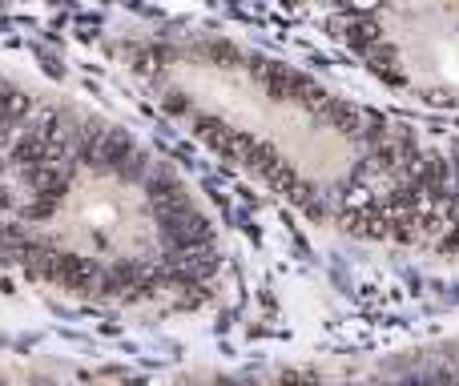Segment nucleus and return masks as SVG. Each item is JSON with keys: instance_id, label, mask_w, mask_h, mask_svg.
<instances>
[{"instance_id": "f257e3e1", "label": "nucleus", "mask_w": 459, "mask_h": 386, "mask_svg": "<svg viewBox=\"0 0 459 386\" xmlns=\"http://www.w3.org/2000/svg\"><path fill=\"white\" fill-rule=\"evenodd\" d=\"M9 229L33 262L89 282H137L194 254L201 225L162 165L89 121L28 125L4 189Z\"/></svg>"}, {"instance_id": "f03ea898", "label": "nucleus", "mask_w": 459, "mask_h": 386, "mask_svg": "<svg viewBox=\"0 0 459 386\" xmlns=\"http://www.w3.org/2000/svg\"><path fill=\"white\" fill-rule=\"evenodd\" d=\"M343 25L383 81L459 105V0H343Z\"/></svg>"}, {"instance_id": "7ed1b4c3", "label": "nucleus", "mask_w": 459, "mask_h": 386, "mask_svg": "<svg viewBox=\"0 0 459 386\" xmlns=\"http://www.w3.org/2000/svg\"><path fill=\"white\" fill-rule=\"evenodd\" d=\"M25 101L9 93L0 85V198L9 189V177L16 169V157H21V145L28 137V117H25Z\"/></svg>"}]
</instances>
